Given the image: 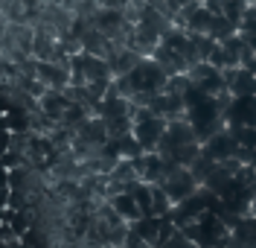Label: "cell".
Here are the masks:
<instances>
[{
	"label": "cell",
	"mask_w": 256,
	"mask_h": 248,
	"mask_svg": "<svg viewBox=\"0 0 256 248\" xmlns=\"http://www.w3.org/2000/svg\"><path fill=\"white\" fill-rule=\"evenodd\" d=\"M166 79H169L166 70H163L154 59L143 56L134 67H128L126 73L114 76V88H116V94H122L126 99H131L134 105H146L152 94L163 91Z\"/></svg>",
	"instance_id": "cell-1"
},
{
	"label": "cell",
	"mask_w": 256,
	"mask_h": 248,
	"mask_svg": "<svg viewBox=\"0 0 256 248\" xmlns=\"http://www.w3.org/2000/svg\"><path fill=\"white\" fill-rule=\"evenodd\" d=\"M154 152H158L166 164L190 166L192 161L198 158V152H201V140L195 137L190 123H186L184 117H178V120H169V123H166V129L160 134Z\"/></svg>",
	"instance_id": "cell-2"
},
{
	"label": "cell",
	"mask_w": 256,
	"mask_h": 248,
	"mask_svg": "<svg viewBox=\"0 0 256 248\" xmlns=\"http://www.w3.org/2000/svg\"><path fill=\"white\" fill-rule=\"evenodd\" d=\"M180 231L186 233L198 248H224V245H227V233H230V228H227L216 213L204 210L198 219L186 222Z\"/></svg>",
	"instance_id": "cell-3"
},
{
	"label": "cell",
	"mask_w": 256,
	"mask_h": 248,
	"mask_svg": "<svg viewBox=\"0 0 256 248\" xmlns=\"http://www.w3.org/2000/svg\"><path fill=\"white\" fill-rule=\"evenodd\" d=\"M70 85H90V82H102V79H114L111 70H108V62L102 56H94V53H70Z\"/></svg>",
	"instance_id": "cell-4"
},
{
	"label": "cell",
	"mask_w": 256,
	"mask_h": 248,
	"mask_svg": "<svg viewBox=\"0 0 256 248\" xmlns=\"http://www.w3.org/2000/svg\"><path fill=\"white\" fill-rule=\"evenodd\" d=\"M163 129H166L163 117L152 114L146 105H134V111H131V134H134V140L140 143L143 152H154Z\"/></svg>",
	"instance_id": "cell-5"
},
{
	"label": "cell",
	"mask_w": 256,
	"mask_h": 248,
	"mask_svg": "<svg viewBox=\"0 0 256 248\" xmlns=\"http://www.w3.org/2000/svg\"><path fill=\"white\" fill-rule=\"evenodd\" d=\"M160 187H163V193L169 196V201L178 204V201H184L190 193L198 190V181L192 178V172L186 166H169L166 175H163V181H160Z\"/></svg>",
	"instance_id": "cell-6"
},
{
	"label": "cell",
	"mask_w": 256,
	"mask_h": 248,
	"mask_svg": "<svg viewBox=\"0 0 256 248\" xmlns=\"http://www.w3.org/2000/svg\"><path fill=\"white\" fill-rule=\"evenodd\" d=\"M186 76H190V82L195 85V88H201L204 94L218 97V94L227 91V85H224V73L216 65H210V62H195V65L186 70Z\"/></svg>",
	"instance_id": "cell-7"
},
{
	"label": "cell",
	"mask_w": 256,
	"mask_h": 248,
	"mask_svg": "<svg viewBox=\"0 0 256 248\" xmlns=\"http://www.w3.org/2000/svg\"><path fill=\"white\" fill-rule=\"evenodd\" d=\"M32 76L44 88H56V91H64L70 85V67L62 65V62H47V59H35L32 62Z\"/></svg>",
	"instance_id": "cell-8"
},
{
	"label": "cell",
	"mask_w": 256,
	"mask_h": 248,
	"mask_svg": "<svg viewBox=\"0 0 256 248\" xmlns=\"http://www.w3.org/2000/svg\"><path fill=\"white\" fill-rule=\"evenodd\" d=\"M146 108H148L152 114L163 117V120L169 123V120L184 117V97L175 94V91H169V88H163V91H158V94H152V97H148Z\"/></svg>",
	"instance_id": "cell-9"
},
{
	"label": "cell",
	"mask_w": 256,
	"mask_h": 248,
	"mask_svg": "<svg viewBox=\"0 0 256 248\" xmlns=\"http://www.w3.org/2000/svg\"><path fill=\"white\" fill-rule=\"evenodd\" d=\"M224 126H256V97H230L224 105Z\"/></svg>",
	"instance_id": "cell-10"
},
{
	"label": "cell",
	"mask_w": 256,
	"mask_h": 248,
	"mask_svg": "<svg viewBox=\"0 0 256 248\" xmlns=\"http://www.w3.org/2000/svg\"><path fill=\"white\" fill-rule=\"evenodd\" d=\"M201 152H204V155H210L212 161H227V158H236L239 143H236L233 132L224 126V129H218L216 134H210L207 140L201 143Z\"/></svg>",
	"instance_id": "cell-11"
},
{
	"label": "cell",
	"mask_w": 256,
	"mask_h": 248,
	"mask_svg": "<svg viewBox=\"0 0 256 248\" xmlns=\"http://www.w3.org/2000/svg\"><path fill=\"white\" fill-rule=\"evenodd\" d=\"M224 73V85L230 97H256V76L244 67H227Z\"/></svg>",
	"instance_id": "cell-12"
},
{
	"label": "cell",
	"mask_w": 256,
	"mask_h": 248,
	"mask_svg": "<svg viewBox=\"0 0 256 248\" xmlns=\"http://www.w3.org/2000/svg\"><path fill=\"white\" fill-rule=\"evenodd\" d=\"M224 248H256V216L248 213L230 228Z\"/></svg>",
	"instance_id": "cell-13"
},
{
	"label": "cell",
	"mask_w": 256,
	"mask_h": 248,
	"mask_svg": "<svg viewBox=\"0 0 256 248\" xmlns=\"http://www.w3.org/2000/svg\"><path fill=\"white\" fill-rule=\"evenodd\" d=\"M70 105V99L64 91H56V88H47L41 97H38V111L44 117H50L52 123H58V117L64 114V108Z\"/></svg>",
	"instance_id": "cell-14"
},
{
	"label": "cell",
	"mask_w": 256,
	"mask_h": 248,
	"mask_svg": "<svg viewBox=\"0 0 256 248\" xmlns=\"http://www.w3.org/2000/svg\"><path fill=\"white\" fill-rule=\"evenodd\" d=\"M204 6H207L210 12H216V15L227 18L230 24H236V33H239V21L244 15V9L250 6L248 0H201Z\"/></svg>",
	"instance_id": "cell-15"
},
{
	"label": "cell",
	"mask_w": 256,
	"mask_h": 248,
	"mask_svg": "<svg viewBox=\"0 0 256 248\" xmlns=\"http://www.w3.org/2000/svg\"><path fill=\"white\" fill-rule=\"evenodd\" d=\"M108 204H111L116 213L122 216L126 222H134V219H140V207H137V201L131 198V193L126 190H120V193H111L108 196Z\"/></svg>",
	"instance_id": "cell-16"
},
{
	"label": "cell",
	"mask_w": 256,
	"mask_h": 248,
	"mask_svg": "<svg viewBox=\"0 0 256 248\" xmlns=\"http://www.w3.org/2000/svg\"><path fill=\"white\" fill-rule=\"evenodd\" d=\"M128 228L131 231H137L140 236H143L148 245L154 248V242H158V228H160V219L158 216H140V219H134V222H128Z\"/></svg>",
	"instance_id": "cell-17"
},
{
	"label": "cell",
	"mask_w": 256,
	"mask_h": 248,
	"mask_svg": "<svg viewBox=\"0 0 256 248\" xmlns=\"http://www.w3.org/2000/svg\"><path fill=\"white\" fill-rule=\"evenodd\" d=\"M216 164H218V161H212L210 155H204V152H198V158H195V161H192V164L186 166V169L192 172V178H195V181L201 184V181H204V178L210 175V172H212V166H216Z\"/></svg>",
	"instance_id": "cell-18"
},
{
	"label": "cell",
	"mask_w": 256,
	"mask_h": 248,
	"mask_svg": "<svg viewBox=\"0 0 256 248\" xmlns=\"http://www.w3.org/2000/svg\"><path fill=\"white\" fill-rule=\"evenodd\" d=\"M169 210H172L169 196L163 193V187H160V184H152V216H166Z\"/></svg>",
	"instance_id": "cell-19"
},
{
	"label": "cell",
	"mask_w": 256,
	"mask_h": 248,
	"mask_svg": "<svg viewBox=\"0 0 256 248\" xmlns=\"http://www.w3.org/2000/svg\"><path fill=\"white\" fill-rule=\"evenodd\" d=\"M114 140H116V149H120V158H137V155H143V149H140V143L134 140L131 132L122 134V137H114Z\"/></svg>",
	"instance_id": "cell-20"
},
{
	"label": "cell",
	"mask_w": 256,
	"mask_h": 248,
	"mask_svg": "<svg viewBox=\"0 0 256 248\" xmlns=\"http://www.w3.org/2000/svg\"><path fill=\"white\" fill-rule=\"evenodd\" d=\"M120 248H152V245H148L137 231H131V228H128L126 236H122V242H120Z\"/></svg>",
	"instance_id": "cell-21"
},
{
	"label": "cell",
	"mask_w": 256,
	"mask_h": 248,
	"mask_svg": "<svg viewBox=\"0 0 256 248\" xmlns=\"http://www.w3.org/2000/svg\"><path fill=\"white\" fill-rule=\"evenodd\" d=\"M9 140H12V132H9V129H0V152L9 149Z\"/></svg>",
	"instance_id": "cell-22"
},
{
	"label": "cell",
	"mask_w": 256,
	"mask_h": 248,
	"mask_svg": "<svg viewBox=\"0 0 256 248\" xmlns=\"http://www.w3.org/2000/svg\"><path fill=\"white\" fill-rule=\"evenodd\" d=\"M0 187H9V169L0 166Z\"/></svg>",
	"instance_id": "cell-23"
},
{
	"label": "cell",
	"mask_w": 256,
	"mask_h": 248,
	"mask_svg": "<svg viewBox=\"0 0 256 248\" xmlns=\"http://www.w3.org/2000/svg\"><path fill=\"white\" fill-rule=\"evenodd\" d=\"M242 38H244V41H248V44L254 47V53H256V33H250V35H242Z\"/></svg>",
	"instance_id": "cell-24"
},
{
	"label": "cell",
	"mask_w": 256,
	"mask_h": 248,
	"mask_svg": "<svg viewBox=\"0 0 256 248\" xmlns=\"http://www.w3.org/2000/svg\"><path fill=\"white\" fill-rule=\"evenodd\" d=\"M0 248H6V239H0Z\"/></svg>",
	"instance_id": "cell-25"
},
{
	"label": "cell",
	"mask_w": 256,
	"mask_h": 248,
	"mask_svg": "<svg viewBox=\"0 0 256 248\" xmlns=\"http://www.w3.org/2000/svg\"><path fill=\"white\" fill-rule=\"evenodd\" d=\"M248 3H256V0H248Z\"/></svg>",
	"instance_id": "cell-26"
},
{
	"label": "cell",
	"mask_w": 256,
	"mask_h": 248,
	"mask_svg": "<svg viewBox=\"0 0 256 248\" xmlns=\"http://www.w3.org/2000/svg\"><path fill=\"white\" fill-rule=\"evenodd\" d=\"M250 6H254V9H256V3H250Z\"/></svg>",
	"instance_id": "cell-27"
},
{
	"label": "cell",
	"mask_w": 256,
	"mask_h": 248,
	"mask_svg": "<svg viewBox=\"0 0 256 248\" xmlns=\"http://www.w3.org/2000/svg\"><path fill=\"white\" fill-rule=\"evenodd\" d=\"M254 216H256V210H254Z\"/></svg>",
	"instance_id": "cell-28"
}]
</instances>
